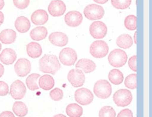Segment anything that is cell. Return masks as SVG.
<instances>
[{
    "label": "cell",
    "mask_w": 152,
    "mask_h": 117,
    "mask_svg": "<svg viewBox=\"0 0 152 117\" xmlns=\"http://www.w3.org/2000/svg\"><path fill=\"white\" fill-rule=\"evenodd\" d=\"M39 70L41 71L54 75L61 67V64L56 55L45 54L39 60Z\"/></svg>",
    "instance_id": "obj_1"
},
{
    "label": "cell",
    "mask_w": 152,
    "mask_h": 117,
    "mask_svg": "<svg viewBox=\"0 0 152 117\" xmlns=\"http://www.w3.org/2000/svg\"><path fill=\"white\" fill-rule=\"evenodd\" d=\"M0 117H15L10 111H4L0 114Z\"/></svg>",
    "instance_id": "obj_38"
},
{
    "label": "cell",
    "mask_w": 152,
    "mask_h": 117,
    "mask_svg": "<svg viewBox=\"0 0 152 117\" xmlns=\"http://www.w3.org/2000/svg\"><path fill=\"white\" fill-rule=\"evenodd\" d=\"M109 80L113 84L119 85L122 84L124 79L122 72L117 69H114L109 72L108 75Z\"/></svg>",
    "instance_id": "obj_26"
},
{
    "label": "cell",
    "mask_w": 152,
    "mask_h": 117,
    "mask_svg": "<svg viewBox=\"0 0 152 117\" xmlns=\"http://www.w3.org/2000/svg\"><path fill=\"white\" fill-rule=\"evenodd\" d=\"M76 67L82 69L85 74H89L94 71L96 64L91 60L82 59L79 60L76 64Z\"/></svg>",
    "instance_id": "obj_18"
},
{
    "label": "cell",
    "mask_w": 152,
    "mask_h": 117,
    "mask_svg": "<svg viewBox=\"0 0 152 117\" xmlns=\"http://www.w3.org/2000/svg\"><path fill=\"white\" fill-rule=\"evenodd\" d=\"M55 85V81L52 76L45 74L42 76L39 80V85L42 89L48 91L52 89Z\"/></svg>",
    "instance_id": "obj_22"
},
{
    "label": "cell",
    "mask_w": 152,
    "mask_h": 117,
    "mask_svg": "<svg viewBox=\"0 0 152 117\" xmlns=\"http://www.w3.org/2000/svg\"><path fill=\"white\" fill-rule=\"evenodd\" d=\"M125 85L130 89L134 90L137 88V74H132L128 75L125 79Z\"/></svg>",
    "instance_id": "obj_30"
},
{
    "label": "cell",
    "mask_w": 152,
    "mask_h": 117,
    "mask_svg": "<svg viewBox=\"0 0 152 117\" xmlns=\"http://www.w3.org/2000/svg\"><path fill=\"white\" fill-rule=\"evenodd\" d=\"M67 79L75 88L83 86L85 81V77L82 71L78 69H73L67 74Z\"/></svg>",
    "instance_id": "obj_9"
},
{
    "label": "cell",
    "mask_w": 152,
    "mask_h": 117,
    "mask_svg": "<svg viewBox=\"0 0 152 117\" xmlns=\"http://www.w3.org/2000/svg\"><path fill=\"white\" fill-rule=\"evenodd\" d=\"M53 117H66V116L64 115H62V114H57L56 115L54 116Z\"/></svg>",
    "instance_id": "obj_43"
},
{
    "label": "cell",
    "mask_w": 152,
    "mask_h": 117,
    "mask_svg": "<svg viewBox=\"0 0 152 117\" xmlns=\"http://www.w3.org/2000/svg\"><path fill=\"white\" fill-rule=\"evenodd\" d=\"M114 102L118 107H125L129 105L132 100L131 92L127 89H120L113 95Z\"/></svg>",
    "instance_id": "obj_4"
},
{
    "label": "cell",
    "mask_w": 152,
    "mask_h": 117,
    "mask_svg": "<svg viewBox=\"0 0 152 117\" xmlns=\"http://www.w3.org/2000/svg\"><path fill=\"white\" fill-rule=\"evenodd\" d=\"M128 57L124 51L120 49H115L111 52L108 57L110 65L115 67H121L126 64Z\"/></svg>",
    "instance_id": "obj_3"
},
{
    "label": "cell",
    "mask_w": 152,
    "mask_h": 117,
    "mask_svg": "<svg viewBox=\"0 0 152 117\" xmlns=\"http://www.w3.org/2000/svg\"><path fill=\"white\" fill-rule=\"evenodd\" d=\"M94 91L97 97L101 99H107L111 96L112 89L111 84L108 81L100 79L94 85Z\"/></svg>",
    "instance_id": "obj_2"
},
{
    "label": "cell",
    "mask_w": 152,
    "mask_h": 117,
    "mask_svg": "<svg viewBox=\"0 0 152 117\" xmlns=\"http://www.w3.org/2000/svg\"><path fill=\"white\" fill-rule=\"evenodd\" d=\"M4 21V15L3 13L1 11H0V26H1L3 24Z\"/></svg>",
    "instance_id": "obj_40"
},
{
    "label": "cell",
    "mask_w": 152,
    "mask_h": 117,
    "mask_svg": "<svg viewBox=\"0 0 152 117\" xmlns=\"http://www.w3.org/2000/svg\"><path fill=\"white\" fill-rule=\"evenodd\" d=\"M116 43L119 47L123 49H127L132 46L133 41L129 35L124 34L118 37Z\"/></svg>",
    "instance_id": "obj_25"
},
{
    "label": "cell",
    "mask_w": 152,
    "mask_h": 117,
    "mask_svg": "<svg viewBox=\"0 0 152 117\" xmlns=\"http://www.w3.org/2000/svg\"><path fill=\"white\" fill-rule=\"evenodd\" d=\"M14 6L19 9H24L28 6L30 0H13Z\"/></svg>",
    "instance_id": "obj_34"
},
{
    "label": "cell",
    "mask_w": 152,
    "mask_h": 117,
    "mask_svg": "<svg viewBox=\"0 0 152 117\" xmlns=\"http://www.w3.org/2000/svg\"><path fill=\"white\" fill-rule=\"evenodd\" d=\"M49 40L52 44L57 46H64L69 42L67 35L60 32H56L51 34L49 36Z\"/></svg>",
    "instance_id": "obj_15"
},
{
    "label": "cell",
    "mask_w": 152,
    "mask_h": 117,
    "mask_svg": "<svg viewBox=\"0 0 152 117\" xmlns=\"http://www.w3.org/2000/svg\"><path fill=\"white\" fill-rule=\"evenodd\" d=\"M137 32H136L135 33L134 35V41L135 43L137 44Z\"/></svg>",
    "instance_id": "obj_44"
},
{
    "label": "cell",
    "mask_w": 152,
    "mask_h": 117,
    "mask_svg": "<svg viewBox=\"0 0 152 117\" xmlns=\"http://www.w3.org/2000/svg\"><path fill=\"white\" fill-rule=\"evenodd\" d=\"M109 49V46L106 42L102 40H97L91 44L90 53L94 58H102L107 55Z\"/></svg>",
    "instance_id": "obj_5"
},
{
    "label": "cell",
    "mask_w": 152,
    "mask_h": 117,
    "mask_svg": "<svg viewBox=\"0 0 152 117\" xmlns=\"http://www.w3.org/2000/svg\"><path fill=\"white\" fill-rule=\"evenodd\" d=\"M1 49H2V45H1V44L0 43V52L1 51Z\"/></svg>",
    "instance_id": "obj_45"
},
{
    "label": "cell",
    "mask_w": 152,
    "mask_h": 117,
    "mask_svg": "<svg viewBox=\"0 0 152 117\" xmlns=\"http://www.w3.org/2000/svg\"><path fill=\"white\" fill-rule=\"evenodd\" d=\"M59 58L63 65L68 66H72L74 65L77 60V54L74 49L66 47L61 51Z\"/></svg>",
    "instance_id": "obj_7"
},
{
    "label": "cell",
    "mask_w": 152,
    "mask_h": 117,
    "mask_svg": "<svg viewBox=\"0 0 152 117\" xmlns=\"http://www.w3.org/2000/svg\"><path fill=\"white\" fill-rule=\"evenodd\" d=\"M94 1L97 3L103 4L106 3L109 0H94Z\"/></svg>",
    "instance_id": "obj_41"
},
{
    "label": "cell",
    "mask_w": 152,
    "mask_h": 117,
    "mask_svg": "<svg viewBox=\"0 0 152 117\" xmlns=\"http://www.w3.org/2000/svg\"><path fill=\"white\" fill-rule=\"evenodd\" d=\"M85 17L91 21L102 19L104 11L102 7L96 4H91L87 6L84 10Z\"/></svg>",
    "instance_id": "obj_6"
},
{
    "label": "cell",
    "mask_w": 152,
    "mask_h": 117,
    "mask_svg": "<svg viewBox=\"0 0 152 117\" xmlns=\"http://www.w3.org/2000/svg\"><path fill=\"white\" fill-rule=\"evenodd\" d=\"M17 54L12 49L7 48L4 49L0 54V61L6 65H12L15 61Z\"/></svg>",
    "instance_id": "obj_16"
},
{
    "label": "cell",
    "mask_w": 152,
    "mask_h": 117,
    "mask_svg": "<svg viewBox=\"0 0 152 117\" xmlns=\"http://www.w3.org/2000/svg\"><path fill=\"white\" fill-rule=\"evenodd\" d=\"M48 35L47 29L44 26H38L31 30L30 36L33 40L41 41L46 38Z\"/></svg>",
    "instance_id": "obj_23"
},
{
    "label": "cell",
    "mask_w": 152,
    "mask_h": 117,
    "mask_svg": "<svg viewBox=\"0 0 152 117\" xmlns=\"http://www.w3.org/2000/svg\"><path fill=\"white\" fill-rule=\"evenodd\" d=\"M117 117H133V113L129 109L125 108L120 112Z\"/></svg>",
    "instance_id": "obj_37"
},
{
    "label": "cell",
    "mask_w": 152,
    "mask_h": 117,
    "mask_svg": "<svg viewBox=\"0 0 152 117\" xmlns=\"http://www.w3.org/2000/svg\"><path fill=\"white\" fill-rule=\"evenodd\" d=\"M94 98V94L91 91L85 88L77 90L75 93V100L82 105L89 104L92 102Z\"/></svg>",
    "instance_id": "obj_8"
},
{
    "label": "cell",
    "mask_w": 152,
    "mask_h": 117,
    "mask_svg": "<svg viewBox=\"0 0 152 117\" xmlns=\"http://www.w3.org/2000/svg\"><path fill=\"white\" fill-rule=\"evenodd\" d=\"M12 110L18 117H24L28 114V107L23 102H15L13 105Z\"/></svg>",
    "instance_id": "obj_27"
},
{
    "label": "cell",
    "mask_w": 152,
    "mask_h": 117,
    "mask_svg": "<svg viewBox=\"0 0 152 117\" xmlns=\"http://www.w3.org/2000/svg\"><path fill=\"white\" fill-rule=\"evenodd\" d=\"M31 62L26 58H21L18 60L14 65V70L16 74L19 77H26L31 71Z\"/></svg>",
    "instance_id": "obj_10"
},
{
    "label": "cell",
    "mask_w": 152,
    "mask_h": 117,
    "mask_svg": "<svg viewBox=\"0 0 152 117\" xmlns=\"http://www.w3.org/2000/svg\"><path fill=\"white\" fill-rule=\"evenodd\" d=\"M4 67L0 63V78L2 77L4 74Z\"/></svg>",
    "instance_id": "obj_39"
},
{
    "label": "cell",
    "mask_w": 152,
    "mask_h": 117,
    "mask_svg": "<svg viewBox=\"0 0 152 117\" xmlns=\"http://www.w3.org/2000/svg\"><path fill=\"white\" fill-rule=\"evenodd\" d=\"M50 96L51 98L54 101L58 102L61 100L64 97V92L62 90L59 88H56L52 90L50 92Z\"/></svg>",
    "instance_id": "obj_33"
},
{
    "label": "cell",
    "mask_w": 152,
    "mask_h": 117,
    "mask_svg": "<svg viewBox=\"0 0 152 117\" xmlns=\"http://www.w3.org/2000/svg\"><path fill=\"white\" fill-rule=\"evenodd\" d=\"M26 87L24 83L20 80H16L13 82L10 87V94L12 98L20 100L24 98L26 94Z\"/></svg>",
    "instance_id": "obj_11"
},
{
    "label": "cell",
    "mask_w": 152,
    "mask_h": 117,
    "mask_svg": "<svg viewBox=\"0 0 152 117\" xmlns=\"http://www.w3.org/2000/svg\"><path fill=\"white\" fill-rule=\"evenodd\" d=\"M39 74H33L29 75L26 79V85L28 89L31 91H35L39 89L37 81L39 77Z\"/></svg>",
    "instance_id": "obj_28"
},
{
    "label": "cell",
    "mask_w": 152,
    "mask_h": 117,
    "mask_svg": "<svg viewBox=\"0 0 152 117\" xmlns=\"http://www.w3.org/2000/svg\"><path fill=\"white\" fill-rule=\"evenodd\" d=\"M66 4L61 0L52 1L48 8L50 15L54 17L62 15L66 12Z\"/></svg>",
    "instance_id": "obj_13"
},
{
    "label": "cell",
    "mask_w": 152,
    "mask_h": 117,
    "mask_svg": "<svg viewBox=\"0 0 152 117\" xmlns=\"http://www.w3.org/2000/svg\"><path fill=\"white\" fill-rule=\"evenodd\" d=\"M16 33L12 29H6L2 31L0 33V41L2 43L10 44L15 41Z\"/></svg>",
    "instance_id": "obj_21"
},
{
    "label": "cell",
    "mask_w": 152,
    "mask_h": 117,
    "mask_svg": "<svg viewBox=\"0 0 152 117\" xmlns=\"http://www.w3.org/2000/svg\"><path fill=\"white\" fill-rule=\"evenodd\" d=\"M116 112L110 106H105L100 109L99 117H116Z\"/></svg>",
    "instance_id": "obj_31"
},
{
    "label": "cell",
    "mask_w": 152,
    "mask_h": 117,
    "mask_svg": "<svg viewBox=\"0 0 152 117\" xmlns=\"http://www.w3.org/2000/svg\"><path fill=\"white\" fill-rule=\"evenodd\" d=\"M26 52L29 57L36 59L42 54V49L40 44L35 42H30L26 46Z\"/></svg>",
    "instance_id": "obj_19"
},
{
    "label": "cell",
    "mask_w": 152,
    "mask_h": 117,
    "mask_svg": "<svg viewBox=\"0 0 152 117\" xmlns=\"http://www.w3.org/2000/svg\"><path fill=\"white\" fill-rule=\"evenodd\" d=\"M5 6V2L4 0H0V10H2Z\"/></svg>",
    "instance_id": "obj_42"
},
{
    "label": "cell",
    "mask_w": 152,
    "mask_h": 117,
    "mask_svg": "<svg viewBox=\"0 0 152 117\" xmlns=\"http://www.w3.org/2000/svg\"><path fill=\"white\" fill-rule=\"evenodd\" d=\"M66 113L70 117H80L83 115V108L77 103L68 105L66 110Z\"/></svg>",
    "instance_id": "obj_24"
},
{
    "label": "cell",
    "mask_w": 152,
    "mask_h": 117,
    "mask_svg": "<svg viewBox=\"0 0 152 117\" xmlns=\"http://www.w3.org/2000/svg\"><path fill=\"white\" fill-rule=\"evenodd\" d=\"M130 68L133 71L137 72V56H133L130 58L128 61Z\"/></svg>",
    "instance_id": "obj_36"
},
{
    "label": "cell",
    "mask_w": 152,
    "mask_h": 117,
    "mask_svg": "<svg viewBox=\"0 0 152 117\" xmlns=\"http://www.w3.org/2000/svg\"><path fill=\"white\" fill-rule=\"evenodd\" d=\"M48 18L47 12L42 9L35 11L31 16V21L35 25H44L47 23Z\"/></svg>",
    "instance_id": "obj_17"
},
{
    "label": "cell",
    "mask_w": 152,
    "mask_h": 117,
    "mask_svg": "<svg viewBox=\"0 0 152 117\" xmlns=\"http://www.w3.org/2000/svg\"><path fill=\"white\" fill-rule=\"evenodd\" d=\"M124 25L127 29L135 30L137 29V18L133 15H130L125 19Z\"/></svg>",
    "instance_id": "obj_29"
},
{
    "label": "cell",
    "mask_w": 152,
    "mask_h": 117,
    "mask_svg": "<svg viewBox=\"0 0 152 117\" xmlns=\"http://www.w3.org/2000/svg\"><path fill=\"white\" fill-rule=\"evenodd\" d=\"M107 27L102 21L92 23L89 28L90 35L95 39L103 38L107 35Z\"/></svg>",
    "instance_id": "obj_12"
},
{
    "label": "cell",
    "mask_w": 152,
    "mask_h": 117,
    "mask_svg": "<svg viewBox=\"0 0 152 117\" xmlns=\"http://www.w3.org/2000/svg\"><path fill=\"white\" fill-rule=\"evenodd\" d=\"M15 27L21 33H24L28 31L31 28V23L29 19L25 16H19L15 22Z\"/></svg>",
    "instance_id": "obj_20"
},
{
    "label": "cell",
    "mask_w": 152,
    "mask_h": 117,
    "mask_svg": "<svg viewBox=\"0 0 152 117\" xmlns=\"http://www.w3.org/2000/svg\"><path fill=\"white\" fill-rule=\"evenodd\" d=\"M66 24L71 27L79 26L83 21V16L81 13L77 11H72L67 13L64 16Z\"/></svg>",
    "instance_id": "obj_14"
},
{
    "label": "cell",
    "mask_w": 152,
    "mask_h": 117,
    "mask_svg": "<svg viewBox=\"0 0 152 117\" xmlns=\"http://www.w3.org/2000/svg\"><path fill=\"white\" fill-rule=\"evenodd\" d=\"M9 86L3 81H0V96H6L9 93Z\"/></svg>",
    "instance_id": "obj_35"
},
{
    "label": "cell",
    "mask_w": 152,
    "mask_h": 117,
    "mask_svg": "<svg viewBox=\"0 0 152 117\" xmlns=\"http://www.w3.org/2000/svg\"><path fill=\"white\" fill-rule=\"evenodd\" d=\"M132 0H111L112 5L118 9H125L129 7Z\"/></svg>",
    "instance_id": "obj_32"
}]
</instances>
